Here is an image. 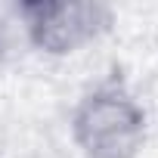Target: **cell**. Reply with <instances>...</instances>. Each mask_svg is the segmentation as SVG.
Listing matches in <instances>:
<instances>
[{
    "label": "cell",
    "instance_id": "obj_2",
    "mask_svg": "<svg viewBox=\"0 0 158 158\" xmlns=\"http://www.w3.org/2000/svg\"><path fill=\"white\" fill-rule=\"evenodd\" d=\"M16 22L28 47L44 56H77L106 37L115 25V6L102 0H25Z\"/></svg>",
    "mask_w": 158,
    "mask_h": 158
},
{
    "label": "cell",
    "instance_id": "obj_1",
    "mask_svg": "<svg viewBox=\"0 0 158 158\" xmlns=\"http://www.w3.org/2000/svg\"><path fill=\"white\" fill-rule=\"evenodd\" d=\"M68 130L84 158H139L149 139V118L124 84L106 81L77 99Z\"/></svg>",
    "mask_w": 158,
    "mask_h": 158
}]
</instances>
